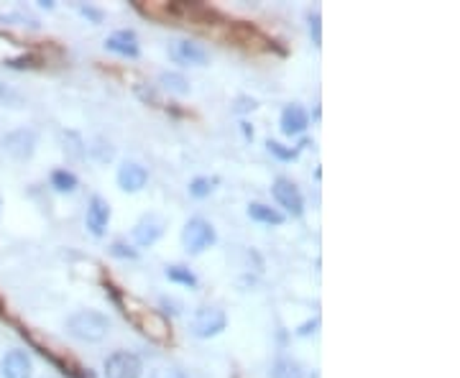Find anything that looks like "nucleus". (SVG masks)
Returning a JSON list of instances; mask_svg holds the SVG:
<instances>
[{"instance_id": "f3484780", "label": "nucleus", "mask_w": 460, "mask_h": 378, "mask_svg": "<svg viewBox=\"0 0 460 378\" xmlns=\"http://www.w3.org/2000/svg\"><path fill=\"white\" fill-rule=\"evenodd\" d=\"M271 378H305L302 376V368L297 366L295 360L289 358H279L271 368Z\"/></svg>"}, {"instance_id": "f03ea898", "label": "nucleus", "mask_w": 460, "mask_h": 378, "mask_svg": "<svg viewBox=\"0 0 460 378\" xmlns=\"http://www.w3.org/2000/svg\"><path fill=\"white\" fill-rule=\"evenodd\" d=\"M215 243V228L210 225L208 220L203 218H192L182 230V245L187 253L197 256V253H203L205 248Z\"/></svg>"}, {"instance_id": "7ed1b4c3", "label": "nucleus", "mask_w": 460, "mask_h": 378, "mask_svg": "<svg viewBox=\"0 0 460 378\" xmlns=\"http://www.w3.org/2000/svg\"><path fill=\"white\" fill-rule=\"evenodd\" d=\"M36 143H39V136L34 128H19V131H11V133L3 138V151L8 153V156H13V159L19 161H26L34 156V151H36Z\"/></svg>"}, {"instance_id": "9d476101", "label": "nucleus", "mask_w": 460, "mask_h": 378, "mask_svg": "<svg viewBox=\"0 0 460 378\" xmlns=\"http://www.w3.org/2000/svg\"><path fill=\"white\" fill-rule=\"evenodd\" d=\"M0 373H3V378H31L34 368H31V360L24 350H11L0 363Z\"/></svg>"}, {"instance_id": "20e7f679", "label": "nucleus", "mask_w": 460, "mask_h": 378, "mask_svg": "<svg viewBox=\"0 0 460 378\" xmlns=\"http://www.w3.org/2000/svg\"><path fill=\"white\" fill-rule=\"evenodd\" d=\"M225 312L218 310V307H200L192 317L190 327H192V335L195 337H213L218 332L225 330Z\"/></svg>"}, {"instance_id": "aec40b11", "label": "nucleus", "mask_w": 460, "mask_h": 378, "mask_svg": "<svg viewBox=\"0 0 460 378\" xmlns=\"http://www.w3.org/2000/svg\"><path fill=\"white\" fill-rule=\"evenodd\" d=\"M210 192H213V182L205 177H197L195 182L190 184V195L197 197V200H203V197H208Z\"/></svg>"}, {"instance_id": "b1692460", "label": "nucleus", "mask_w": 460, "mask_h": 378, "mask_svg": "<svg viewBox=\"0 0 460 378\" xmlns=\"http://www.w3.org/2000/svg\"><path fill=\"white\" fill-rule=\"evenodd\" d=\"M310 31L315 34V44H320V16H312V19H310Z\"/></svg>"}, {"instance_id": "ddd939ff", "label": "nucleus", "mask_w": 460, "mask_h": 378, "mask_svg": "<svg viewBox=\"0 0 460 378\" xmlns=\"http://www.w3.org/2000/svg\"><path fill=\"white\" fill-rule=\"evenodd\" d=\"M161 233H164V220L156 218V215H148L133 228V240L138 245H151L161 238Z\"/></svg>"}, {"instance_id": "4be33fe9", "label": "nucleus", "mask_w": 460, "mask_h": 378, "mask_svg": "<svg viewBox=\"0 0 460 378\" xmlns=\"http://www.w3.org/2000/svg\"><path fill=\"white\" fill-rule=\"evenodd\" d=\"M151 378H187L179 368H156L151 373Z\"/></svg>"}, {"instance_id": "39448f33", "label": "nucleus", "mask_w": 460, "mask_h": 378, "mask_svg": "<svg viewBox=\"0 0 460 378\" xmlns=\"http://www.w3.org/2000/svg\"><path fill=\"white\" fill-rule=\"evenodd\" d=\"M141 358L128 350H118L105 360V378H141Z\"/></svg>"}, {"instance_id": "f8f14e48", "label": "nucleus", "mask_w": 460, "mask_h": 378, "mask_svg": "<svg viewBox=\"0 0 460 378\" xmlns=\"http://www.w3.org/2000/svg\"><path fill=\"white\" fill-rule=\"evenodd\" d=\"M108 220H111V208L103 197H92L90 200V208H87V230L92 235H103L105 228H108Z\"/></svg>"}, {"instance_id": "dca6fc26", "label": "nucleus", "mask_w": 460, "mask_h": 378, "mask_svg": "<svg viewBox=\"0 0 460 378\" xmlns=\"http://www.w3.org/2000/svg\"><path fill=\"white\" fill-rule=\"evenodd\" d=\"M159 82L164 85V90L174 92V95H187V92H190V82L177 72H164L159 77Z\"/></svg>"}, {"instance_id": "2eb2a0df", "label": "nucleus", "mask_w": 460, "mask_h": 378, "mask_svg": "<svg viewBox=\"0 0 460 378\" xmlns=\"http://www.w3.org/2000/svg\"><path fill=\"white\" fill-rule=\"evenodd\" d=\"M248 218L256 220V223H266V225H282L284 223V215L279 213V210L266 208V205H258V202L248 205Z\"/></svg>"}, {"instance_id": "9b49d317", "label": "nucleus", "mask_w": 460, "mask_h": 378, "mask_svg": "<svg viewBox=\"0 0 460 378\" xmlns=\"http://www.w3.org/2000/svg\"><path fill=\"white\" fill-rule=\"evenodd\" d=\"M105 46H108V51H116V54L128 56V59H136L141 54V46H138V39H136L133 31H116L108 36Z\"/></svg>"}, {"instance_id": "4468645a", "label": "nucleus", "mask_w": 460, "mask_h": 378, "mask_svg": "<svg viewBox=\"0 0 460 378\" xmlns=\"http://www.w3.org/2000/svg\"><path fill=\"white\" fill-rule=\"evenodd\" d=\"M310 126V116L302 105H287L282 113V133L284 136H300Z\"/></svg>"}, {"instance_id": "1a4fd4ad", "label": "nucleus", "mask_w": 460, "mask_h": 378, "mask_svg": "<svg viewBox=\"0 0 460 378\" xmlns=\"http://www.w3.org/2000/svg\"><path fill=\"white\" fill-rule=\"evenodd\" d=\"M146 182L148 171L141 164H136V161H126L118 169V184H121L123 192H138V189L146 187Z\"/></svg>"}, {"instance_id": "6ab92c4d", "label": "nucleus", "mask_w": 460, "mask_h": 378, "mask_svg": "<svg viewBox=\"0 0 460 378\" xmlns=\"http://www.w3.org/2000/svg\"><path fill=\"white\" fill-rule=\"evenodd\" d=\"M166 279L169 281H177V284H184V287H197V279L190 269H184V266H169L166 269Z\"/></svg>"}, {"instance_id": "a211bd4d", "label": "nucleus", "mask_w": 460, "mask_h": 378, "mask_svg": "<svg viewBox=\"0 0 460 378\" xmlns=\"http://www.w3.org/2000/svg\"><path fill=\"white\" fill-rule=\"evenodd\" d=\"M51 187H54L56 192H74V189H77V177L67 169H56L54 174H51Z\"/></svg>"}, {"instance_id": "5701e85b", "label": "nucleus", "mask_w": 460, "mask_h": 378, "mask_svg": "<svg viewBox=\"0 0 460 378\" xmlns=\"http://www.w3.org/2000/svg\"><path fill=\"white\" fill-rule=\"evenodd\" d=\"M113 256H121V258H136V250L126 248L123 243H113Z\"/></svg>"}, {"instance_id": "f257e3e1", "label": "nucleus", "mask_w": 460, "mask_h": 378, "mask_svg": "<svg viewBox=\"0 0 460 378\" xmlns=\"http://www.w3.org/2000/svg\"><path fill=\"white\" fill-rule=\"evenodd\" d=\"M67 330H69V335L77 337V340H82V342H100L105 335H108L111 322H108V317L100 315V312L82 310L69 317Z\"/></svg>"}, {"instance_id": "0eeeda50", "label": "nucleus", "mask_w": 460, "mask_h": 378, "mask_svg": "<svg viewBox=\"0 0 460 378\" xmlns=\"http://www.w3.org/2000/svg\"><path fill=\"white\" fill-rule=\"evenodd\" d=\"M271 192H274V200L279 202V205H282L289 215L300 218V215L305 213V197H302V192L297 189L295 182H289V179L279 177L274 182V187H271Z\"/></svg>"}, {"instance_id": "412c9836", "label": "nucleus", "mask_w": 460, "mask_h": 378, "mask_svg": "<svg viewBox=\"0 0 460 378\" xmlns=\"http://www.w3.org/2000/svg\"><path fill=\"white\" fill-rule=\"evenodd\" d=\"M266 146H269V151L274 153V156H279V159H284V161L297 159V151H292V148H284L282 143H276V141H269Z\"/></svg>"}, {"instance_id": "423d86ee", "label": "nucleus", "mask_w": 460, "mask_h": 378, "mask_svg": "<svg viewBox=\"0 0 460 378\" xmlns=\"http://www.w3.org/2000/svg\"><path fill=\"white\" fill-rule=\"evenodd\" d=\"M169 56L177 64H184V67H205L208 64V51H205V46L197 41H190V39H177V41H172Z\"/></svg>"}, {"instance_id": "393cba45", "label": "nucleus", "mask_w": 460, "mask_h": 378, "mask_svg": "<svg viewBox=\"0 0 460 378\" xmlns=\"http://www.w3.org/2000/svg\"><path fill=\"white\" fill-rule=\"evenodd\" d=\"M310 327H317V320H315V322H310V325H305V327L300 330V335H307V332H310Z\"/></svg>"}, {"instance_id": "6e6552de", "label": "nucleus", "mask_w": 460, "mask_h": 378, "mask_svg": "<svg viewBox=\"0 0 460 378\" xmlns=\"http://www.w3.org/2000/svg\"><path fill=\"white\" fill-rule=\"evenodd\" d=\"M133 322L138 325L143 335L151 337V340H156V342H166V340H169V325H166V320L161 317L159 312L143 310L138 317H133Z\"/></svg>"}]
</instances>
